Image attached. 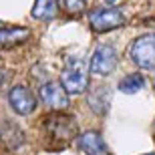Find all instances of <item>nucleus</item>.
I'll return each mask as SVG.
<instances>
[{"label": "nucleus", "instance_id": "nucleus-1", "mask_svg": "<svg viewBox=\"0 0 155 155\" xmlns=\"http://www.w3.org/2000/svg\"><path fill=\"white\" fill-rule=\"evenodd\" d=\"M61 85L69 95H79L89 85V67L79 57H69L61 73Z\"/></svg>", "mask_w": 155, "mask_h": 155}, {"label": "nucleus", "instance_id": "nucleus-2", "mask_svg": "<svg viewBox=\"0 0 155 155\" xmlns=\"http://www.w3.org/2000/svg\"><path fill=\"white\" fill-rule=\"evenodd\" d=\"M129 57L139 69L155 71V32L139 36L129 46Z\"/></svg>", "mask_w": 155, "mask_h": 155}, {"label": "nucleus", "instance_id": "nucleus-3", "mask_svg": "<svg viewBox=\"0 0 155 155\" xmlns=\"http://www.w3.org/2000/svg\"><path fill=\"white\" fill-rule=\"evenodd\" d=\"M117 63H119V57H117L115 46L111 45H99L95 48L91 57V64H89V71L97 77H107L115 71Z\"/></svg>", "mask_w": 155, "mask_h": 155}, {"label": "nucleus", "instance_id": "nucleus-4", "mask_svg": "<svg viewBox=\"0 0 155 155\" xmlns=\"http://www.w3.org/2000/svg\"><path fill=\"white\" fill-rule=\"evenodd\" d=\"M46 131L51 133L52 139H61V141H73L77 137V123L71 115L64 113H52L45 119Z\"/></svg>", "mask_w": 155, "mask_h": 155}, {"label": "nucleus", "instance_id": "nucleus-5", "mask_svg": "<svg viewBox=\"0 0 155 155\" xmlns=\"http://www.w3.org/2000/svg\"><path fill=\"white\" fill-rule=\"evenodd\" d=\"M89 22H91L93 30H97V32H109V30L123 26L125 16L117 8H97L89 14Z\"/></svg>", "mask_w": 155, "mask_h": 155}, {"label": "nucleus", "instance_id": "nucleus-6", "mask_svg": "<svg viewBox=\"0 0 155 155\" xmlns=\"http://www.w3.org/2000/svg\"><path fill=\"white\" fill-rule=\"evenodd\" d=\"M40 101L52 111H61L69 107V93L64 91L61 81H48L40 87Z\"/></svg>", "mask_w": 155, "mask_h": 155}, {"label": "nucleus", "instance_id": "nucleus-7", "mask_svg": "<svg viewBox=\"0 0 155 155\" xmlns=\"http://www.w3.org/2000/svg\"><path fill=\"white\" fill-rule=\"evenodd\" d=\"M8 103H10L12 111L16 115H30L36 109V97L32 95L28 87L24 85H16L12 87L8 93Z\"/></svg>", "mask_w": 155, "mask_h": 155}, {"label": "nucleus", "instance_id": "nucleus-8", "mask_svg": "<svg viewBox=\"0 0 155 155\" xmlns=\"http://www.w3.org/2000/svg\"><path fill=\"white\" fill-rule=\"evenodd\" d=\"M77 145L85 155H109V147L97 131H87L77 135Z\"/></svg>", "mask_w": 155, "mask_h": 155}, {"label": "nucleus", "instance_id": "nucleus-9", "mask_svg": "<svg viewBox=\"0 0 155 155\" xmlns=\"http://www.w3.org/2000/svg\"><path fill=\"white\" fill-rule=\"evenodd\" d=\"M87 103L95 115H105L111 107V89L107 85L93 87L87 95Z\"/></svg>", "mask_w": 155, "mask_h": 155}, {"label": "nucleus", "instance_id": "nucleus-10", "mask_svg": "<svg viewBox=\"0 0 155 155\" xmlns=\"http://www.w3.org/2000/svg\"><path fill=\"white\" fill-rule=\"evenodd\" d=\"M0 139H2V143H4L6 147L16 149V147H20V145L24 143V133L16 123L2 121V123H0Z\"/></svg>", "mask_w": 155, "mask_h": 155}, {"label": "nucleus", "instance_id": "nucleus-11", "mask_svg": "<svg viewBox=\"0 0 155 155\" xmlns=\"http://www.w3.org/2000/svg\"><path fill=\"white\" fill-rule=\"evenodd\" d=\"M30 36V30L20 26V28H0V48L20 45Z\"/></svg>", "mask_w": 155, "mask_h": 155}, {"label": "nucleus", "instance_id": "nucleus-12", "mask_svg": "<svg viewBox=\"0 0 155 155\" xmlns=\"http://www.w3.org/2000/svg\"><path fill=\"white\" fill-rule=\"evenodd\" d=\"M58 12V0H36L32 6V18L36 20H52Z\"/></svg>", "mask_w": 155, "mask_h": 155}, {"label": "nucleus", "instance_id": "nucleus-13", "mask_svg": "<svg viewBox=\"0 0 155 155\" xmlns=\"http://www.w3.org/2000/svg\"><path fill=\"white\" fill-rule=\"evenodd\" d=\"M145 87V79L139 73H131V75L123 77V79L119 81V85H117V89H119L121 93H125V95H133V93H139L141 89Z\"/></svg>", "mask_w": 155, "mask_h": 155}, {"label": "nucleus", "instance_id": "nucleus-14", "mask_svg": "<svg viewBox=\"0 0 155 155\" xmlns=\"http://www.w3.org/2000/svg\"><path fill=\"white\" fill-rule=\"evenodd\" d=\"M58 4L69 14H77V12H81L85 8V0H58Z\"/></svg>", "mask_w": 155, "mask_h": 155}, {"label": "nucleus", "instance_id": "nucleus-15", "mask_svg": "<svg viewBox=\"0 0 155 155\" xmlns=\"http://www.w3.org/2000/svg\"><path fill=\"white\" fill-rule=\"evenodd\" d=\"M4 81H6V69H4V64L0 63V87L4 85Z\"/></svg>", "mask_w": 155, "mask_h": 155}, {"label": "nucleus", "instance_id": "nucleus-16", "mask_svg": "<svg viewBox=\"0 0 155 155\" xmlns=\"http://www.w3.org/2000/svg\"><path fill=\"white\" fill-rule=\"evenodd\" d=\"M105 2H107V4H117L119 0H105Z\"/></svg>", "mask_w": 155, "mask_h": 155}, {"label": "nucleus", "instance_id": "nucleus-17", "mask_svg": "<svg viewBox=\"0 0 155 155\" xmlns=\"http://www.w3.org/2000/svg\"><path fill=\"white\" fill-rule=\"evenodd\" d=\"M143 155H155V153H143Z\"/></svg>", "mask_w": 155, "mask_h": 155}, {"label": "nucleus", "instance_id": "nucleus-18", "mask_svg": "<svg viewBox=\"0 0 155 155\" xmlns=\"http://www.w3.org/2000/svg\"><path fill=\"white\" fill-rule=\"evenodd\" d=\"M0 28H2V22H0Z\"/></svg>", "mask_w": 155, "mask_h": 155}]
</instances>
